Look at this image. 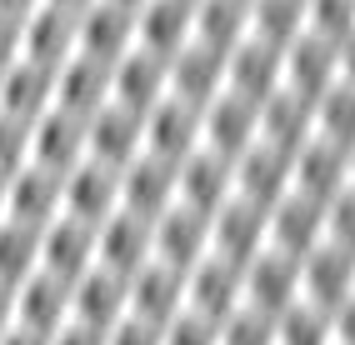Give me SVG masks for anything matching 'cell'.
Segmentation results:
<instances>
[{"instance_id":"1","label":"cell","mask_w":355,"mask_h":345,"mask_svg":"<svg viewBox=\"0 0 355 345\" xmlns=\"http://www.w3.org/2000/svg\"><path fill=\"white\" fill-rule=\"evenodd\" d=\"M255 141H260V105H250L241 96H216L200 110V150L220 155L225 166L241 160Z\"/></svg>"},{"instance_id":"2","label":"cell","mask_w":355,"mask_h":345,"mask_svg":"<svg viewBox=\"0 0 355 345\" xmlns=\"http://www.w3.org/2000/svg\"><path fill=\"white\" fill-rule=\"evenodd\" d=\"M146 155V115L105 105L85 121V160H101L110 170H125L130 160Z\"/></svg>"},{"instance_id":"3","label":"cell","mask_w":355,"mask_h":345,"mask_svg":"<svg viewBox=\"0 0 355 345\" xmlns=\"http://www.w3.org/2000/svg\"><path fill=\"white\" fill-rule=\"evenodd\" d=\"M60 191H65L60 215L80 220V225H96L101 230L115 211H121V170L101 166V160H80V166L60 180Z\"/></svg>"},{"instance_id":"4","label":"cell","mask_w":355,"mask_h":345,"mask_svg":"<svg viewBox=\"0 0 355 345\" xmlns=\"http://www.w3.org/2000/svg\"><path fill=\"white\" fill-rule=\"evenodd\" d=\"M185 310L210 320V326L230 320L241 310V265H230V260L205 250V256L191 265V275H185Z\"/></svg>"},{"instance_id":"5","label":"cell","mask_w":355,"mask_h":345,"mask_svg":"<svg viewBox=\"0 0 355 345\" xmlns=\"http://www.w3.org/2000/svg\"><path fill=\"white\" fill-rule=\"evenodd\" d=\"M125 315H130L125 275H115V270L96 265V270H85L80 281L70 285V320H76V326H90V330L110 335Z\"/></svg>"},{"instance_id":"6","label":"cell","mask_w":355,"mask_h":345,"mask_svg":"<svg viewBox=\"0 0 355 345\" xmlns=\"http://www.w3.org/2000/svg\"><path fill=\"white\" fill-rule=\"evenodd\" d=\"M125 51H135V10L115 0H96L85 15H76V55L115 65Z\"/></svg>"},{"instance_id":"7","label":"cell","mask_w":355,"mask_h":345,"mask_svg":"<svg viewBox=\"0 0 355 345\" xmlns=\"http://www.w3.org/2000/svg\"><path fill=\"white\" fill-rule=\"evenodd\" d=\"M40 270L65 281V285H76L85 270H96V225L55 215L40 230Z\"/></svg>"},{"instance_id":"8","label":"cell","mask_w":355,"mask_h":345,"mask_svg":"<svg viewBox=\"0 0 355 345\" xmlns=\"http://www.w3.org/2000/svg\"><path fill=\"white\" fill-rule=\"evenodd\" d=\"M125 301H130V315L146 320V326H171L175 315H185V275L171 270V265H140L130 281H125Z\"/></svg>"},{"instance_id":"9","label":"cell","mask_w":355,"mask_h":345,"mask_svg":"<svg viewBox=\"0 0 355 345\" xmlns=\"http://www.w3.org/2000/svg\"><path fill=\"white\" fill-rule=\"evenodd\" d=\"M210 250V220L185 211V205H171L155 225H150V260L171 265L180 275H191V265Z\"/></svg>"},{"instance_id":"10","label":"cell","mask_w":355,"mask_h":345,"mask_svg":"<svg viewBox=\"0 0 355 345\" xmlns=\"http://www.w3.org/2000/svg\"><path fill=\"white\" fill-rule=\"evenodd\" d=\"M260 250H266V211H255L245 200H225L216 215H210V256H220L230 265H250Z\"/></svg>"},{"instance_id":"11","label":"cell","mask_w":355,"mask_h":345,"mask_svg":"<svg viewBox=\"0 0 355 345\" xmlns=\"http://www.w3.org/2000/svg\"><path fill=\"white\" fill-rule=\"evenodd\" d=\"M200 150V110L185 105L175 96H165L150 115H146V155L165 160V166H180Z\"/></svg>"},{"instance_id":"12","label":"cell","mask_w":355,"mask_h":345,"mask_svg":"<svg viewBox=\"0 0 355 345\" xmlns=\"http://www.w3.org/2000/svg\"><path fill=\"white\" fill-rule=\"evenodd\" d=\"M165 96L205 110L216 96H225V55L220 51H205V45L191 40L171 65H165Z\"/></svg>"},{"instance_id":"13","label":"cell","mask_w":355,"mask_h":345,"mask_svg":"<svg viewBox=\"0 0 355 345\" xmlns=\"http://www.w3.org/2000/svg\"><path fill=\"white\" fill-rule=\"evenodd\" d=\"M80 160H85V121L65 115V110H45L31 125V166L65 180Z\"/></svg>"},{"instance_id":"14","label":"cell","mask_w":355,"mask_h":345,"mask_svg":"<svg viewBox=\"0 0 355 345\" xmlns=\"http://www.w3.org/2000/svg\"><path fill=\"white\" fill-rule=\"evenodd\" d=\"M171 205H175V166H165L155 155H140L121 170V211L155 225Z\"/></svg>"},{"instance_id":"15","label":"cell","mask_w":355,"mask_h":345,"mask_svg":"<svg viewBox=\"0 0 355 345\" xmlns=\"http://www.w3.org/2000/svg\"><path fill=\"white\" fill-rule=\"evenodd\" d=\"M76 55V15L55 10V6H35L20 20V60H35L45 71H60V65Z\"/></svg>"},{"instance_id":"16","label":"cell","mask_w":355,"mask_h":345,"mask_svg":"<svg viewBox=\"0 0 355 345\" xmlns=\"http://www.w3.org/2000/svg\"><path fill=\"white\" fill-rule=\"evenodd\" d=\"M160 100H165V60L146 55L135 45V51H125L121 60L110 65V105L150 115Z\"/></svg>"},{"instance_id":"17","label":"cell","mask_w":355,"mask_h":345,"mask_svg":"<svg viewBox=\"0 0 355 345\" xmlns=\"http://www.w3.org/2000/svg\"><path fill=\"white\" fill-rule=\"evenodd\" d=\"M135 45L171 65L191 45V6L185 0H146L135 10Z\"/></svg>"},{"instance_id":"18","label":"cell","mask_w":355,"mask_h":345,"mask_svg":"<svg viewBox=\"0 0 355 345\" xmlns=\"http://www.w3.org/2000/svg\"><path fill=\"white\" fill-rule=\"evenodd\" d=\"M65 205V191H60V175L40 170V166H26L20 175L6 180V220H20L31 230H45Z\"/></svg>"},{"instance_id":"19","label":"cell","mask_w":355,"mask_h":345,"mask_svg":"<svg viewBox=\"0 0 355 345\" xmlns=\"http://www.w3.org/2000/svg\"><path fill=\"white\" fill-rule=\"evenodd\" d=\"M225 200H230V166L220 155L196 150L191 160L175 166V205H185V211H196V215L210 220Z\"/></svg>"},{"instance_id":"20","label":"cell","mask_w":355,"mask_h":345,"mask_svg":"<svg viewBox=\"0 0 355 345\" xmlns=\"http://www.w3.org/2000/svg\"><path fill=\"white\" fill-rule=\"evenodd\" d=\"M45 110H55V71H45L35 60H15L0 76V115H10L20 125H35Z\"/></svg>"},{"instance_id":"21","label":"cell","mask_w":355,"mask_h":345,"mask_svg":"<svg viewBox=\"0 0 355 345\" xmlns=\"http://www.w3.org/2000/svg\"><path fill=\"white\" fill-rule=\"evenodd\" d=\"M96 265L125 275V281H130L140 265H150V220H140L130 211H115L96 230Z\"/></svg>"},{"instance_id":"22","label":"cell","mask_w":355,"mask_h":345,"mask_svg":"<svg viewBox=\"0 0 355 345\" xmlns=\"http://www.w3.org/2000/svg\"><path fill=\"white\" fill-rule=\"evenodd\" d=\"M105 105H110V65L90 60V55H70L55 71V110L90 121Z\"/></svg>"},{"instance_id":"23","label":"cell","mask_w":355,"mask_h":345,"mask_svg":"<svg viewBox=\"0 0 355 345\" xmlns=\"http://www.w3.org/2000/svg\"><path fill=\"white\" fill-rule=\"evenodd\" d=\"M15 326L51 340L60 326H70V285L55 275L35 270L26 285H15Z\"/></svg>"},{"instance_id":"24","label":"cell","mask_w":355,"mask_h":345,"mask_svg":"<svg viewBox=\"0 0 355 345\" xmlns=\"http://www.w3.org/2000/svg\"><path fill=\"white\" fill-rule=\"evenodd\" d=\"M191 40L205 51L230 55L245 40V0H196L191 6Z\"/></svg>"},{"instance_id":"25","label":"cell","mask_w":355,"mask_h":345,"mask_svg":"<svg viewBox=\"0 0 355 345\" xmlns=\"http://www.w3.org/2000/svg\"><path fill=\"white\" fill-rule=\"evenodd\" d=\"M40 270V230L20 220H0V285H26Z\"/></svg>"},{"instance_id":"26","label":"cell","mask_w":355,"mask_h":345,"mask_svg":"<svg viewBox=\"0 0 355 345\" xmlns=\"http://www.w3.org/2000/svg\"><path fill=\"white\" fill-rule=\"evenodd\" d=\"M31 166V125L0 115V180H10Z\"/></svg>"},{"instance_id":"27","label":"cell","mask_w":355,"mask_h":345,"mask_svg":"<svg viewBox=\"0 0 355 345\" xmlns=\"http://www.w3.org/2000/svg\"><path fill=\"white\" fill-rule=\"evenodd\" d=\"M160 345H220V326H210V320L185 310L160 330Z\"/></svg>"},{"instance_id":"28","label":"cell","mask_w":355,"mask_h":345,"mask_svg":"<svg viewBox=\"0 0 355 345\" xmlns=\"http://www.w3.org/2000/svg\"><path fill=\"white\" fill-rule=\"evenodd\" d=\"M105 345H160V326H146V320L125 315L121 326L105 335Z\"/></svg>"},{"instance_id":"29","label":"cell","mask_w":355,"mask_h":345,"mask_svg":"<svg viewBox=\"0 0 355 345\" xmlns=\"http://www.w3.org/2000/svg\"><path fill=\"white\" fill-rule=\"evenodd\" d=\"M20 60V20L15 15H0V76Z\"/></svg>"},{"instance_id":"30","label":"cell","mask_w":355,"mask_h":345,"mask_svg":"<svg viewBox=\"0 0 355 345\" xmlns=\"http://www.w3.org/2000/svg\"><path fill=\"white\" fill-rule=\"evenodd\" d=\"M51 345H105V335H101V330H90V326H76V320H70V326H60V330L51 335Z\"/></svg>"},{"instance_id":"31","label":"cell","mask_w":355,"mask_h":345,"mask_svg":"<svg viewBox=\"0 0 355 345\" xmlns=\"http://www.w3.org/2000/svg\"><path fill=\"white\" fill-rule=\"evenodd\" d=\"M0 345H51V340L35 335V330H26V326H10L6 335H0Z\"/></svg>"},{"instance_id":"32","label":"cell","mask_w":355,"mask_h":345,"mask_svg":"<svg viewBox=\"0 0 355 345\" xmlns=\"http://www.w3.org/2000/svg\"><path fill=\"white\" fill-rule=\"evenodd\" d=\"M10 326H15V290L0 285V335H6Z\"/></svg>"},{"instance_id":"33","label":"cell","mask_w":355,"mask_h":345,"mask_svg":"<svg viewBox=\"0 0 355 345\" xmlns=\"http://www.w3.org/2000/svg\"><path fill=\"white\" fill-rule=\"evenodd\" d=\"M35 6H45V0H0V15H15V20H26Z\"/></svg>"},{"instance_id":"34","label":"cell","mask_w":355,"mask_h":345,"mask_svg":"<svg viewBox=\"0 0 355 345\" xmlns=\"http://www.w3.org/2000/svg\"><path fill=\"white\" fill-rule=\"evenodd\" d=\"M45 6H55V10H70V15H85L96 0H45Z\"/></svg>"},{"instance_id":"35","label":"cell","mask_w":355,"mask_h":345,"mask_svg":"<svg viewBox=\"0 0 355 345\" xmlns=\"http://www.w3.org/2000/svg\"><path fill=\"white\" fill-rule=\"evenodd\" d=\"M115 6H125V10H140V6H146V0H115Z\"/></svg>"},{"instance_id":"36","label":"cell","mask_w":355,"mask_h":345,"mask_svg":"<svg viewBox=\"0 0 355 345\" xmlns=\"http://www.w3.org/2000/svg\"><path fill=\"white\" fill-rule=\"evenodd\" d=\"M0 220H6V180H0Z\"/></svg>"},{"instance_id":"37","label":"cell","mask_w":355,"mask_h":345,"mask_svg":"<svg viewBox=\"0 0 355 345\" xmlns=\"http://www.w3.org/2000/svg\"><path fill=\"white\" fill-rule=\"evenodd\" d=\"M185 6H196V0H185Z\"/></svg>"}]
</instances>
